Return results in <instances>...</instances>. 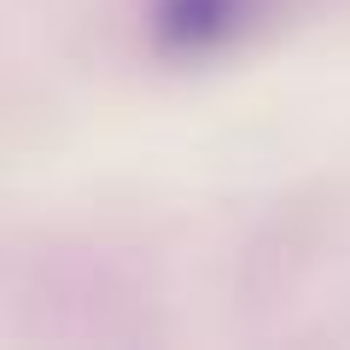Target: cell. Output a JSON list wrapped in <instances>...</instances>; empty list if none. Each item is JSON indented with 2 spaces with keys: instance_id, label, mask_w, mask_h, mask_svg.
<instances>
[{
  "instance_id": "obj_1",
  "label": "cell",
  "mask_w": 350,
  "mask_h": 350,
  "mask_svg": "<svg viewBox=\"0 0 350 350\" xmlns=\"http://www.w3.org/2000/svg\"><path fill=\"white\" fill-rule=\"evenodd\" d=\"M262 18V0H146V36L163 59H211Z\"/></svg>"
}]
</instances>
